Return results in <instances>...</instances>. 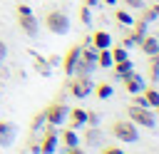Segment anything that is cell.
<instances>
[{"label":"cell","mask_w":159,"mask_h":154,"mask_svg":"<svg viewBox=\"0 0 159 154\" xmlns=\"http://www.w3.org/2000/svg\"><path fill=\"white\" fill-rule=\"evenodd\" d=\"M112 134H114L119 142L132 144V142H137L139 129H137V124H134L132 119H117V122H112Z\"/></svg>","instance_id":"1"},{"label":"cell","mask_w":159,"mask_h":154,"mask_svg":"<svg viewBox=\"0 0 159 154\" xmlns=\"http://www.w3.org/2000/svg\"><path fill=\"white\" fill-rule=\"evenodd\" d=\"M45 27L52 32V35H65L70 30V17L62 12V10H50L45 15Z\"/></svg>","instance_id":"2"},{"label":"cell","mask_w":159,"mask_h":154,"mask_svg":"<svg viewBox=\"0 0 159 154\" xmlns=\"http://www.w3.org/2000/svg\"><path fill=\"white\" fill-rule=\"evenodd\" d=\"M127 114H129V119L134 122V124H139V127H147V129H152L154 124H157V114L149 109V107H139V104H129V109H127Z\"/></svg>","instance_id":"3"},{"label":"cell","mask_w":159,"mask_h":154,"mask_svg":"<svg viewBox=\"0 0 159 154\" xmlns=\"http://www.w3.org/2000/svg\"><path fill=\"white\" fill-rule=\"evenodd\" d=\"M67 87H70V94H72V97L82 99V97H87V94L92 92V77H89V75H75V77L67 82Z\"/></svg>","instance_id":"4"},{"label":"cell","mask_w":159,"mask_h":154,"mask_svg":"<svg viewBox=\"0 0 159 154\" xmlns=\"http://www.w3.org/2000/svg\"><path fill=\"white\" fill-rule=\"evenodd\" d=\"M65 119H67V104H65L62 99H55V102L45 109V122L52 124V127H60Z\"/></svg>","instance_id":"5"},{"label":"cell","mask_w":159,"mask_h":154,"mask_svg":"<svg viewBox=\"0 0 159 154\" xmlns=\"http://www.w3.org/2000/svg\"><path fill=\"white\" fill-rule=\"evenodd\" d=\"M57 144H60V139H57V127H52V124H47V129H45V134L40 137V144H37V152H40V154H52V152L57 149Z\"/></svg>","instance_id":"6"},{"label":"cell","mask_w":159,"mask_h":154,"mask_svg":"<svg viewBox=\"0 0 159 154\" xmlns=\"http://www.w3.org/2000/svg\"><path fill=\"white\" fill-rule=\"evenodd\" d=\"M17 27H20V32H22L25 37H35L37 30H40L37 17H35L32 12H17Z\"/></svg>","instance_id":"7"},{"label":"cell","mask_w":159,"mask_h":154,"mask_svg":"<svg viewBox=\"0 0 159 154\" xmlns=\"http://www.w3.org/2000/svg\"><path fill=\"white\" fill-rule=\"evenodd\" d=\"M80 50H82V45H72V47L62 55V72H65L67 77L75 75V65H77V60H80Z\"/></svg>","instance_id":"8"},{"label":"cell","mask_w":159,"mask_h":154,"mask_svg":"<svg viewBox=\"0 0 159 154\" xmlns=\"http://www.w3.org/2000/svg\"><path fill=\"white\" fill-rule=\"evenodd\" d=\"M119 79H122V84H124V89H127L129 94H137V92H142V89H144V79H142L134 70H132V72H127V75H124V77H119Z\"/></svg>","instance_id":"9"},{"label":"cell","mask_w":159,"mask_h":154,"mask_svg":"<svg viewBox=\"0 0 159 154\" xmlns=\"http://www.w3.org/2000/svg\"><path fill=\"white\" fill-rule=\"evenodd\" d=\"M67 127H72V129H80V127H84L87 124V109H82V107H75V109H67Z\"/></svg>","instance_id":"10"},{"label":"cell","mask_w":159,"mask_h":154,"mask_svg":"<svg viewBox=\"0 0 159 154\" xmlns=\"http://www.w3.org/2000/svg\"><path fill=\"white\" fill-rule=\"evenodd\" d=\"M89 45H92L94 50H102V47H112V35H109L107 30H94V32L89 35Z\"/></svg>","instance_id":"11"},{"label":"cell","mask_w":159,"mask_h":154,"mask_svg":"<svg viewBox=\"0 0 159 154\" xmlns=\"http://www.w3.org/2000/svg\"><path fill=\"white\" fill-rule=\"evenodd\" d=\"M57 139L62 142V147H65V149H70V147H77V144H80V134H77V129H72V127H67V129L57 132Z\"/></svg>","instance_id":"12"},{"label":"cell","mask_w":159,"mask_h":154,"mask_svg":"<svg viewBox=\"0 0 159 154\" xmlns=\"http://www.w3.org/2000/svg\"><path fill=\"white\" fill-rule=\"evenodd\" d=\"M139 50H142L147 57H152V55L159 50V37H157V35H147V32H144V37L139 40Z\"/></svg>","instance_id":"13"},{"label":"cell","mask_w":159,"mask_h":154,"mask_svg":"<svg viewBox=\"0 0 159 154\" xmlns=\"http://www.w3.org/2000/svg\"><path fill=\"white\" fill-rule=\"evenodd\" d=\"M15 139V127L5 119H0V147H10Z\"/></svg>","instance_id":"14"},{"label":"cell","mask_w":159,"mask_h":154,"mask_svg":"<svg viewBox=\"0 0 159 154\" xmlns=\"http://www.w3.org/2000/svg\"><path fill=\"white\" fill-rule=\"evenodd\" d=\"M97 67H112V52H109V47L97 50Z\"/></svg>","instance_id":"15"},{"label":"cell","mask_w":159,"mask_h":154,"mask_svg":"<svg viewBox=\"0 0 159 154\" xmlns=\"http://www.w3.org/2000/svg\"><path fill=\"white\" fill-rule=\"evenodd\" d=\"M92 89H94V94L99 97V99H107V97H112V84L109 82H99V84H92Z\"/></svg>","instance_id":"16"},{"label":"cell","mask_w":159,"mask_h":154,"mask_svg":"<svg viewBox=\"0 0 159 154\" xmlns=\"http://www.w3.org/2000/svg\"><path fill=\"white\" fill-rule=\"evenodd\" d=\"M112 67H114V72H117V77H124L127 72H132V70H134V65H132V60H122V62H112Z\"/></svg>","instance_id":"17"},{"label":"cell","mask_w":159,"mask_h":154,"mask_svg":"<svg viewBox=\"0 0 159 154\" xmlns=\"http://www.w3.org/2000/svg\"><path fill=\"white\" fill-rule=\"evenodd\" d=\"M114 20H117V25H127V27L134 22V17H132L129 10H117V12H114Z\"/></svg>","instance_id":"18"},{"label":"cell","mask_w":159,"mask_h":154,"mask_svg":"<svg viewBox=\"0 0 159 154\" xmlns=\"http://www.w3.org/2000/svg\"><path fill=\"white\" fill-rule=\"evenodd\" d=\"M109 52H112V62L129 60V52H127V47H122V45H117V47H109Z\"/></svg>","instance_id":"19"},{"label":"cell","mask_w":159,"mask_h":154,"mask_svg":"<svg viewBox=\"0 0 159 154\" xmlns=\"http://www.w3.org/2000/svg\"><path fill=\"white\" fill-rule=\"evenodd\" d=\"M142 94H144V99H147V104H149V107H157V104H159V92H157L154 87L142 89Z\"/></svg>","instance_id":"20"},{"label":"cell","mask_w":159,"mask_h":154,"mask_svg":"<svg viewBox=\"0 0 159 154\" xmlns=\"http://www.w3.org/2000/svg\"><path fill=\"white\" fill-rule=\"evenodd\" d=\"M42 124H45V109H40V112H35V114H32V122H30V129H32V132H37V129H40Z\"/></svg>","instance_id":"21"},{"label":"cell","mask_w":159,"mask_h":154,"mask_svg":"<svg viewBox=\"0 0 159 154\" xmlns=\"http://www.w3.org/2000/svg\"><path fill=\"white\" fill-rule=\"evenodd\" d=\"M154 17H159V5H149V7L142 12V20H144V22H152Z\"/></svg>","instance_id":"22"},{"label":"cell","mask_w":159,"mask_h":154,"mask_svg":"<svg viewBox=\"0 0 159 154\" xmlns=\"http://www.w3.org/2000/svg\"><path fill=\"white\" fill-rule=\"evenodd\" d=\"M35 70H37V72H42V75L47 77V75H50V65H47V60L35 55Z\"/></svg>","instance_id":"23"},{"label":"cell","mask_w":159,"mask_h":154,"mask_svg":"<svg viewBox=\"0 0 159 154\" xmlns=\"http://www.w3.org/2000/svg\"><path fill=\"white\" fill-rule=\"evenodd\" d=\"M80 20H82L84 25H89V22H92V12H89V7H87V5H80Z\"/></svg>","instance_id":"24"},{"label":"cell","mask_w":159,"mask_h":154,"mask_svg":"<svg viewBox=\"0 0 159 154\" xmlns=\"http://www.w3.org/2000/svg\"><path fill=\"white\" fill-rule=\"evenodd\" d=\"M97 134H99V132H97V127H92V129L87 132V137H84V139H87V144H94V142H97Z\"/></svg>","instance_id":"25"},{"label":"cell","mask_w":159,"mask_h":154,"mask_svg":"<svg viewBox=\"0 0 159 154\" xmlns=\"http://www.w3.org/2000/svg\"><path fill=\"white\" fill-rule=\"evenodd\" d=\"M99 154H122V149H119L117 144H112V147H104V149H102Z\"/></svg>","instance_id":"26"},{"label":"cell","mask_w":159,"mask_h":154,"mask_svg":"<svg viewBox=\"0 0 159 154\" xmlns=\"http://www.w3.org/2000/svg\"><path fill=\"white\" fill-rule=\"evenodd\" d=\"M87 124L89 127H97V114L94 112H87Z\"/></svg>","instance_id":"27"},{"label":"cell","mask_w":159,"mask_h":154,"mask_svg":"<svg viewBox=\"0 0 159 154\" xmlns=\"http://www.w3.org/2000/svg\"><path fill=\"white\" fill-rule=\"evenodd\" d=\"M67 154H84V149H80V144L77 147H70V149H65Z\"/></svg>","instance_id":"28"},{"label":"cell","mask_w":159,"mask_h":154,"mask_svg":"<svg viewBox=\"0 0 159 154\" xmlns=\"http://www.w3.org/2000/svg\"><path fill=\"white\" fill-rule=\"evenodd\" d=\"M5 52H7V47H5V42L0 40V65H2V57H5Z\"/></svg>","instance_id":"29"},{"label":"cell","mask_w":159,"mask_h":154,"mask_svg":"<svg viewBox=\"0 0 159 154\" xmlns=\"http://www.w3.org/2000/svg\"><path fill=\"white\" fill-rule=\"evenodd\" d=\"M82 5H87V7H94V5H99V0H82Z\"/></svg>","instance_id":"30"},{"label":"cell","mask_w":159,"mask_h":154,"mask_svg":"<svg viewBox=\"0 0 159 154\" xmlns=\"http://www.w3.org/2000/svg\"><path fill=\"white\" fill-rule=\"evenodd\" d=\"M47 65H60V60H57V55H50V60H47Z\"/></svg>","instance_id":"31"},{"label":"cell","mask_w":159,"mask_h":154,"mask_svg":"<svg viewBox=\"0 0 159 154\" xmlns=\"http://www.w3.org/2000/svg\"><path fill=\"white\" fill-rule=\"evenodd\" d=\"M99 2H104V5H117V0H99Z\"/></svg>","instance_id":"32"},{"label":"cell","mask_w":159,"mask_h":154,"mask_svg":"<svg viewBox=\"0 0 159 154\" xmlns=\"http://www.w3.org/2000/svg\"><path fill=\"white\" fill-rule=\"evenodd\" d=\"M154 109H157V114H159V104H157V107H154Z\"/></svg>","instance_id":"33"},{"label":"cell","mask_w":159,"mask_h":154,"mask_svg":"<svg viewBox=\"0 0 159 154\" xmlns=\"http://www.w3.org/2000/svg\"><path fill=\"white\" fill-rule=\"evenodd\" d=\"M157 37H159V35H157Z\"/></svg>","instance_id":"34"},{"label":"cell","mask_w":159,"mask_h":154,"mask_svg":"<svg viewBox=\"0 0 159 154\" xmlns=\"http://www.w3.org/2000/svg\"><path fill=\"white\" fill-rule=\"evenodd\" d=\"M122 154H124V152H122Z\"/></svg>","instance_id":"35"}]
</instances>
